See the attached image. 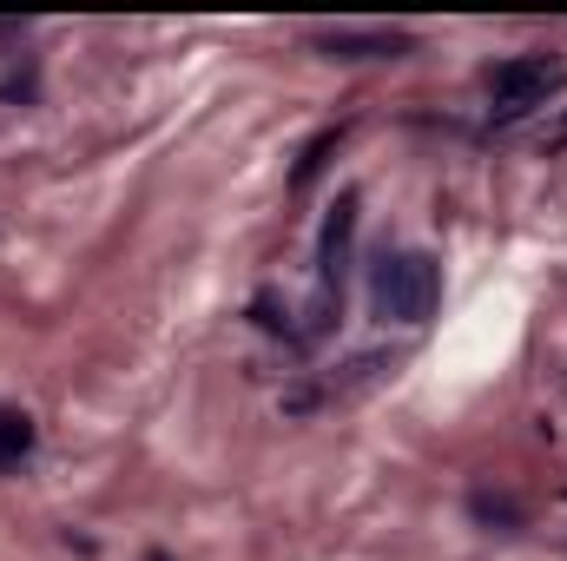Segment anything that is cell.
<instances>
[{
    "label": "cell",
    "instance_id": "4",
    "mask_svg": "<svg viewBox=\"0 0 567 561\" xmlns=\"http://www.w3.org/2000/svg\"><path fill=\"white\" fill-rule=\"evenodd\" d=\"M317 47H323L330 60H396V53H410L416 40H410V33H357V27H337V33H317Z\"/></svg>",
    "mask_w": 567,
    "mask_h": 561
},
{
    "label": "cell",
    "instance_id": "9",
    "mask_svg": "<svg viewBox=\"0 0 567 561\" xmlns=\"http://www.w3.org/2000/svg\"><path fill=\"white\" fill-rule=\"evenodd\" d=\"M145 561H165V555H145Z\"/></svg>",
    "mask_w": 567,
    "mask_h": 561
},
{
    "label": "cell",
    "instance_id": "7",
    "mask_svg": "<svg viewBox=\"0 0 567 561\" xmlns=\"http://www.w3.org/2000/svg\"><path fill=\"white\" fill-rule=\"evenodd\" d=\"M337 145H343V126H337V133H317V140L303 145V159H297V172H290V185L303 192V185H310V178H317V172L330 165V152H337Z\"/></svg>",
    "mask_w": 567,
    "mask_h": 561
},
{
    "label": "cell",
    "instance_id": "2",
    "mask_svg": "<svg viewBox=\"0 0 567 561\" xmlns=\"http://www.w3.org/2000/svg\"><path fill=\"white\" fill-rule=\"evenodd\" d=\"M561 86H567V67H561V60H548V53H515V60L488 67V100H495V126L522 120L528 106H542V100H548V93H561Z\"/></svg>",
    "mask_w": 567,
    "mask_h": 561
},
{
    "label": "cell",
    "instance_id": "8",
    "mask_svg": "<svg viewBox=\"0 0 567 561\" xmlns=\"http://www.w3.org/2000/svg\"><path fill=\"white\" fill-rule=\"evenodd\" d=\"M528 145H535V152H548V159H561V152H567V106L555 113V120H542V126L528 133Z\"/></svg>",
    "mask_w": 567,
    "mask_h": 561
},
{
    "label": "cell",
    "instance_id": "5",
    "mask_svg": "<svg viewBox=\"0 0 567 561\" xmlns=\"http://www.w3.org/2000/svg\"><path fill=\"white\" fill-rule=\"evenodd\" d=\"M468 516H475L482 529H502V536L528 529V509H522L515 496H495V489H475V496H468Z\"/></svg>",
    "mask_w": 567,
    "mask_h": 561
},
{
    "label": "cell",
    "instance_id": "1",
    "mask_svg": "<svg viewBox=\"0 0 567 561\" xmlns=\"http://www.w3.org/2000/svg\"><path fill=\"white\" fill-rule=\"evenodd\" d=\"M370 304H377V317H390V324H429L435 317V304H442V272H435V258L429 252H383V265H377V278H370Z\"/></svg>",
    "mask_w": 567,
    "mask_h": 561
},
{
    "label": "cell",
    "instance_id": "3",
    "mask_svg": "<svg viewBox=\"0 0 567 561\" xmlns=\"http://www.w3.org/2000/svg\"><path fill=\"white\" fill-rule=\"evenodd\" d=\"M350 238H357V192L337 198V212L323 218V238H317V310H310V330H323L343 304V265H350Z\"/></svg>",
    "mask_w": 567,
    "mask_h": 561
},
{
    "label": "cell",
    "instance_id": "6",
    "mask_svg": "<svg viewBox=\"0 0 567 561\" xmlns=\"http://www.w3.org/2000/svg\"><path fill=\"white\" fill-rule=\"evenodd\" d=\"M27 449H33V417L0 404V462H20Z\"/></svg>",
    "mask_w": 567,
    "mask_h": 561
}]
</instances>
